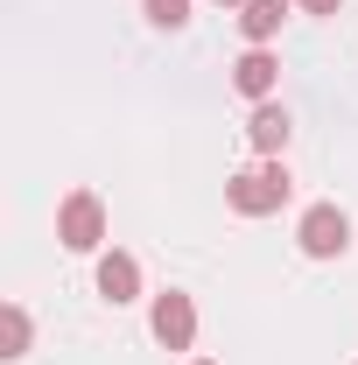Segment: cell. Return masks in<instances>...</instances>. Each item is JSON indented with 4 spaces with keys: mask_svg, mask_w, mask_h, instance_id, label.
I'll list each match as a JSON object with an SVG mask.
<instances>
[{
    "mask_svg": "<svg viewBox=\"0 0 358 365\" xmlns=\"http://www.w3.org/2000/svg\"><path fill=\"white\" fill-rule=\"evenodd\" d=\"M302 7H310V14H337L344 0H302Z\"/></svg>",
    "mask_w": 358,
    "mask_h": 365,
    "instance_id": "cell-11",
    "label": "cell"
},
{
    "mask_svg": "<svg viewBox=\"0 0 358 365\" xmlns=\"http://www.w3.org/2000/svg\"><path fill=\"white\" fill-rule=\"evenodd\" d=\"M21 351H29V309L7 302L0 309V359H21Z\"/></svg>",
    "mask_w": 358,
    "mask_h": 365,
    "instance_id": "cell-9",
    "label": "cell"
},
{
    "mask_svg": "<svg viewBox=\"0 0 358 365\" xmlns=\"http://www.w3.org/2000/svg\"><path fill=\"white\" fill-rule=\"evenodd\" d=\"M190 365H211V359H190Z\"/></svg>",
    "mask_w": 358,
    "mask_h": 365,
    "instance_id": "cell-12",
    "label": "cell"
},
{
    "mask_svg": "<svg viewBox=\"0 0 358 365\" xmlns=\"http://www.w3.org/2000/svg\"><path fill=\"white\" fill-rule=\"evenodd\" d=\"M281 14H288V0H239V29H246V43L267 49L281 36Z\"/></svg>",
    "mask_w": 358,
    "mask_h": 365,
    "instance_id": "cell-7",
    "label": "cell"
},
{
    "mask_svg": "<svg viewBox=\"0 0 358 365\" xmlns=\"http://www.w3.org/2000/svg\"><path fill=\"white\" fill-rule=\"evenodd\" d=\"M98 295H106L113 309L140 295V260L134 253H106V260H98Z\"/></svg>",
    "mask_w": 358,
    "mask_h": 365,
    "instance_id": "cell-6",
    "label": "cell"
},
{
    "mask_svg": "<svg viewBox=\"0 0 358 365\" xmlns=\"http://www.w3.org/2000/svg\"><path fill=\"white\" fill-rule=\"evenodd\" d=\"M56 239H63L71 253H91V246L106 239V211H98L91 190H71V197H63V211H56Z\"/></svg>",
    "mask_w": 358,
    "mask_h": 365,
    "instance_id": "cell-3",
    "label": "cell"
},
{
    "mask_svg": "<svg viewBox=\"0 0 358 365\" xmlns=\"http://www.w3.org/2000/svg\"><path fill=\"white\" fill-rule=\"evenodd\" d=\"M295 239H302V253H310V260H337V253L352 246V218H344L337 204H316V211H302Z\"/></svg>",
    "mask_w": 358,
    "mask_h": 365,
    "instance_id": "cell-2",
    "label": "cell"
},
{
    "mask_svg": "<svg viewBox=\"0 0 358 365\" xmlns=\"http://www.w3.org/2000/svg\"><path fill=\"white\" fill-rule=\"evenodd\" d=\"M148 21L155 29H183L190 21V0H148Z\"/></svg>",
    "mask_w": 358,
    "mask_h": 365,
    "instance_id": "cell-10",
    "label": "cell"
},
{
    "mask_svg": "<svg viewBox=\"0 0 358 365\" xmlns=\"http://www.w3.org/2000/svg\"><path fill=\"white\" fill-rule=\"evenodd\" d=\"M225 197H232V211H239V218H267V211L288 204V169H281V162L239 169V176L225 182Z\"/></svg>",
    "mask_w": 358,
    "mask_h": 365,
    "instance_id": "cell-1",
    "label": "cell"
},
{
    "mask_svg": "<svg viewBox=\"0 0 358 365\" xmlns=\"http://www.w3.org/2000/svg\"><path fill=\"white\" fill-rule=\"evenodd\" d=\"M232 85L246 91L253 106H267V98H274V85H281V63H274L267 49H246V56L232 63Z\"/></svg>",
    "mask_w": 358,
    "mask_h": 365,
    "instance_id": "cell-5",
    "label": "cell"
},
{
    "mask_svg": "<svg viewBox=\"0 0 358 365\" xmlns=\"http://www.w3.org/2000/svg\"><path fill=\"white\" fill-rule=\"evenodd\" d=\"M288 134H295V127H288V113H281V106H253V120H246V140H253L260 155H281V148H288Z\"/></svg>",
    "mask_w": 358,
    "mask_h": 365,
    "instance_id": "cell-8",
    "label": "cell"
},
{
    "mask_svg": "<svg viewBox=\"0 0 358 365\" xmlns=\"http://www.w3.org/2000/svg\"><path fill=\"white\" fill-rule=\"evenodd\" d=\"M148 323H155V337H162L169 351H190V337H197V302L169 288V295H155V317Z\"/></svg>",
    "mask_w": 358,
    "mask_h": 365,
    "instance_id": "cell-4",
    "label": "cell"
},
{
    "mask_svg": "<svg viewBox=\"0 0 358 365\" xmlns=\"http://www.w3.org/2000/svg\"><path fill=\"white\" fill-rule=\"evenodd\" d=\"M218 7H232V0H218Z\"/></svg>",
    "mask_w": 358,
    "mask_h": 365,
    "instance_id": "cell-13",
    "label": "cell"
}]
</instances>
